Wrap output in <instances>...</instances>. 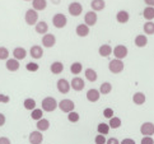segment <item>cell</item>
I'll use <instances>...</instances> for the list:
<instances>
[{
  "mask_svg": "<svg viewBox=\"0 0 154 144\" xmlns=\"http://www.w3.org/2000/svg\"><path fill=\"white\" fill-rule=\"evenodd\" d=\"M120 144H136V143L134 139H131V138H125V139L120 142Z\"/></svg>",
  "mask_w": 154,
  "mask_h": 144,
  "instance_id": "ee69618b",
  "label": "cell"
},
{
  "mask_svg": "<svg viewBox=\"0 0 154 144\" xmlns=\"http://www.w3.org/2000/svg\"><path fill=\"white\" fill-rule=\"evenodd\" d=\"M106 144H120L119 139H116V138H109V139L106 142Z\"/></svg>",
  "mask_w": 154,
  "mask_h": 144,
  "instance_id": "bcb514c9",
  "label": "cell"
},
{
  "mask_svg": "<svg viewBox=\"0 0 154 144\" xmlns=\"http://www.w3.org/2000/svg\"><path fill=\"white\" fill-rule=\"evenodd\" d=\"M108 70L113 74H119L124 70V63L122 60H119V59H112L108 64Z\"/></svg>",
  "mask_w": 154,
  "mask_h": 144,
  "instance_id": "277c9868",
  "label": "cell"
},
{
  "mask_svg": "<svg viewBox=\"0 0 154 144\" xmlns=\"http://www.w3.org/2000/svg\"><path fill=\"white\" fill-rule=\"evenodd\" d=\"M79 119H80V116H79V114H78V112L73 111V112L68 114V120L70 121V123H78Z\"/></svg>",
  "mask_w": 154,
  "mask_h": 144,
  "instance_id": "8d00e7d4",
  "label": "cell"
},
{
  "mask_svg": "<svg viewBox=\"0 0 154 144\" xmlns=\"http://www.w3.org/2000/svg\"><path fill=\"white\" fill-rule=\"evenodd\" d=\"M84 75H85V79H87L88 82H92V83H93V82H96V80H97V78H98L97 71H96L94 69H92V68L85 69Z\"/></svg>",
  "mask_w": 154,
  "mask_h": 144,
  "instance_id": "d4e9b609",
  "label": "cell"
},
{
  "mask_svg": "<svg viewBox=\"0 0 154 144\" xmlns=\"http://www.w3.org/2000/svg\"><path fill=\"white\" fill-rule=\"evenodd\" d=\"M9 101H10L9 96L3 95V93H0V103H8Z\"/></svg>",
  "mask_w": 154,
  "mask_h": 144,
  "instance_id": "7bdbcfd3",
  "label": "cell"
},
{
  "mask_svg": "<svg viewBox=\"0 0 154 144\" xmlns=\"http://www.w3.org/2000/svg\"><path fill=\"white\" fill-rule=\"evenodd\" d=\"M106 142H107V139L104 138V135H96V138H94V143L96 144H106Z\"/></svg>",
  "mask_w": 154,
  "mask_h": 144,
  "instance_id": "60d3db41",
  "label": "cell"
},
{
  "mask_svg": "<svg viewBox=\"0 0 154 144\" xmlns=\"http://www.w3.org/2000/svg\"><path fill=\"white\" fill-rule=\"evenodd\" d=\"M143 17L146 19V22H153L154 19V8L153 7H146L143 10Z\"/></svg>",
  "mask_w": 154,
  "mask_h": 144,
  "instance_id": "f1b7e54d",
  "label": "cell"
},
{
  "mask_svg": "<svg viewBox=\"0 0 154 144\" xmlns=\"http://www.w3.org/2000/svg\"><path fill=\"white\" fill-rule=\"evenodd\" d=\"M23 106L26 110H35L36 108V101L33 98H26L24 99V102H23Z\"/></svg>",
  "mask_w": 154,
  "mask_h": 144,
  "instance_id": "d590c367",
  "label": "cell"
},
{
  "mask_svg": "<svg viewBox=\"0 0 154 144\" xmlns=\"http://www.w3.org/2000/svg\"><path fill=\"white\" fill-rule=\"evenodd\" d=\"M69 14L73 15V17H79L82 13H83V5H82L80 3L78 2H73L69 4Z\"/></svg>",
  "mask_w": 154,
  "mask_h": 144,
  "instance_id": "52a82bcc",
  "label": "cell"
},
{
  "mask_svg": "<svg viewBox=\"0 0 154 144\" xmlns=\"http://www.w3.org/2000/svg\"><path fill=\"white\" fill-rule=\"evenodd\" d=\"M56 88H57V91L60 93H63V95H66V93H69L70 88H71L70 87V82H68L66 79H64V78L59 79L57 83H56Z\"/></svg>",
  "mask_w": 154,
  "mask_h": 144,
  "instance_id": "8fae6325",
  "label": "cell"
},
{
  "mask_svg": "<svg viewBox=\"0 0 154 144\" xmlns=\"http://www.w3.org/2000/svg\"><path fill=\"white\" fill-rule=\"evenodd\" d=\"M57 107L61 110L65 114H70V112H73L74 111V108H75V103L71 101V99H68V98H64L61 99L59 103H57Z\"/></svg>",
  "mask_w": 154,
  "mask_h": 144,
  "instance_id": "7a4b0ae2",
  "label": "cell"
},
{
  "mask_svg": "<svg viewBox=\"0 0 154 144\" xmlns=\"http://www.w3.org/2000/svg\"><path fill=\"white\" fill-rule=\"evenodd\" d=\"M31 117L32 120H41L43 117V110L42 108H35V110H32V112H31Z\"/></svg>",
  "mask_w": 154,
  "mask_h": 144,
  "instance_id": "836d02e7",
  "label": "cell"
},
{
  "mask_svg": "<svg viewBox=\"0 0 154 144\" xmlns=\"http://www.w3.org/2000/svg\"><path fill=\"white\" fill-rule=\"evenodd\" d=\"M134 43L136 47H145L148 43V37L146 35H137L134 40Z\"/></svg>",
  "mask_w": 154,
  "mask_h": 144,
  "instance_id": "484cf974",
  "label": "cell"
},
{
  "mask_svg": "<svg viewBox=\"0 0 154 144\" xmlns=\"http://www.w3.org/2000/svg\"><path fill=\"white\" fill-rule=\"evenodd\" d=\"M50 70L52 74H61L64 70V64L61 61H54L50 66Z\"/></svg>",
  "mask_w": 154,
  "mask_h": 144,
  "instance_id": "4316f807",
  "label": "cell"
},
{
  "mask_svg": "<svg viewBox=\"0 0 154 144\" xmlns=\"http://www.w3.org/2000/svg\"><path fill=\"white\" fill-rule=\"evenodd\" d=\"M48 128H50V121H48L47 119H41V120H38L37 121V130L38 131H46L48 130Z\"/></svg>",
  "mask_w": 154,
  "mask_h": 144,
  "instance_id": "83f0119b",
  "label": "cell"
},
{
  "mask_svg": "<svg viewBox=\"0 0 154 144\" xmlns=\"http://www.w3.org/2000/svg\"><path fill=\"white\" fill-rule=\"evenodd\" d=\"M9 58V50L4 46H0V60H8Z\"/></svg>",
  "mask_w": 154,
  "mask_h": 144,
  "instance_id": "74e56055",
  "label": "cell"
},
{
  "mask_svg": "<svg viewBox=\"0 0 154 144\" xmlns=\"http://www.w3.org/2000/svg\"><path fill=\"white\" fill-rule=\"evenodd\" d=\"M24 2H32V0H24Z\"/></svg>",
  "mask_w": 154,
  "mask_h": 144,
  "instance_id": "f907efd6",
  "label": "cell"
},
{
  "mask_svg": "<svg viewBox=\"0 0 154 144\" xmlns=\"http://www.w3.org/2000/svg\"><path fill=\"white\" fill-rule=\"evenodd\" d=\"M140 144H154V139H153L152 136H144L141 139Z\"/></svg>",
  "mask_w": 154,
  "mask_h": 144,
  "instance_id": "b9f144b4",
  "label": "cell"
},
{
  "mask_svg": "<svg viewBox=\"0 0 154 144\" xmlns=\"http://www.w3.org/2000/svg\"><path fill=\"white\" fill-rule=\"evenodd\" d=\"M52 23H54V27L56 28H64L65 26L68 23V19H66V15L63 14V13H57L52 17Z\"/></svg>",
  "mask_w": 154,
  "mask_h": 144,
  "instance_id": "8992f818",
  "label": "cell"
},
{
  "mask_svg": "<svg viewBox=\"0 0 154 144\" xmlns=\"http://www.w3.org/2000/svg\"><path fill=\"white\" fill-rule=\"evenodd\" d=\"M26 69L28 70V71H37L38 69H40V65L33 63V61H31L28 64H26Z\"/></svg>",
  "mask_w": 154,
  "mask_h": 144,
  "instance_id": "f35d334b",
  "label": "cell"
},
{
  "mask_svg": "<svg viewBox=\"0 0 154 144\" xmlns=\"http://www.w3.org/2000/svg\"><path fill=\"white\" fill-rule=\"evenodd\" d=\"M0 144H12L10 143V139L7 136H2L0 138Z\"/></svg>",
  "mask_w": 154,
  "mask_h": 144,
  "instance_id": "f6af8a7d",
  "label": "cell"
},
{
  "mask_svg": "<svg viewBox=\"0 0 154 144\" xmlns=\"http://www.w3.org/2000/svg\"><path fill=\"white\" fill-rule=\"evenodd\" d=\"M42 46L43 47H47V49H51L55 46V43H56V37L52 33H46V35L42 36Z\"/></svg>",
  "mask_w": 154,
  "mask_h": 144,
  "instance_id": "ba28073f",
  "label": "cell"
},
{
  "mask_svg": "<svg viewBox=\"0 0 154 144\" xmlns=\"http://www.w3.org/2000/svg\"><path fill=\"white\" fill-rule=\"evenodd\" d=\"M146 101V97L143 92H136L135 95L133 96V102L135 105H137V106H141V105H144Z\"/></svg>",
  "mask_w": 154,
  "mask_h": 144,
  "instance_id": "cb8c5ba5",
  "label": "cell"
},
{
  "mask_svg": "<svg viewBox=\"0 0 154 144\" xmlns=\"http://www.w3.org/2000/svg\"><path fill=\"white\" fill-rule=\"evenodd\" d=\"M24 20L28 26H36L38 20V13L35 9H27V12L24 14Z\"/></svg>",
  "mask_w": 154,
  "mask_h": 144,
  "instance_id": "3957f363",
  "label": "cell"
},
{
  "mask_svg": "<svg viewBox=\"0 0 154 144\" xmlns=\"http://www.w3.org/2000/svg\"><path fill=\"white\" fill-rule=\"evenodd\" d=\"M108 126H109V129H119L121 126V119L117 117V116H113V117L109 119Z\"/></svg>",
  "mask_w": 154,
  "mask_h": 144,
  "instance_id": "d6a6232c",
  "label": "cell"
},
{
  "mask_svg": "<svg viewBox=\"0 0 154 144\" xmlns=\"http://www.w3.org/2000/svg\"><path fill=\"white\" fill-rule=\"evenodd\" d=\"M46 7H47V0H32V9H35L36 12L45 10Z\"/></svg>",
  "mask_w": 154,
  "mask_h": 144,
  "instance_id": "d6986e66",
  "label": "cell"
},
{
  "mask_svg": "<svg viewBox=\"0 0 154 144\" xmlns=\"http://www.w3.org/2000/svg\"><path fill=\"white\" fill-rule=\"evenodd\" d=\"M113 115H115V112H113V110H112V108L107 107V108H104V110H103V116H104L106 119H111V117H113Z\"/></svg>",
  "mask_w": 154,
  "mask_h": 144,
  "instance_id": "ab89813d",
  "label": "cell"
},
{
  "mask_svg": "<svg viewBox=\"0 0 154 144\" xmlns=\"http://www.w3.org/2000/svg\"><path fill=\"white\" fill-rule=\"evenodd\" d=\"M130 19V14L129 12H126V10H119L117 14H116V20L121 24H125L128 23Z\"/></svg>",
  "mask_w": 154,
  "mask_h": 144,
  "instance_id": "9a60e30c",
  "label": "cell"
},
{
  "mask_svg": "<svg viewBox=\"0 0 154 144\" xmlns=\"http://www.w3.org/2000/svg\"><path fill=\"white\" fill-rule=\"evenodd\" d=\"M13 56H14V59H17L18 61H19V60L26 59V56H27L26 49L24 47H15L13 50Z\"/></svg>",
  "mask_w": 154,
  "mask_h": 144,
  "instance_id": "603a6c76",
  "label": "cell"
},
{
  "mask_svg": "<svg viewBox=\"0 0 154 144\" xmlns=\"http://www.w3.org/2000/svg\"><path fill=\"white\" fill-rule=\"evenodd\" d=\"M70 87L73 88L74 91L76 92H80V91H83L84 89V87H85V83H84V79L83 78H80V77H74L73 79H71L70 82Z\"/></svg>",
  "mask_w": 154,
  "mask_h": 144,
  "instance_id": "9c48e42d",
  "label": "cell"
},
{
  "mask_svg": "<svg viewBox=\"0 0 154 144\" xmlns=\"http://www.w3.org/2000/svg\"><path fill=\"white\" fill-rule=\"evenodd\" d=\"M91 7H92V10L93 12H101L106 8V2L104 0H92L91 2Z\"/></svg>",
  "mask_w": 154,
  "mask_h": 144,
  "instance_id": "e0dca14e",
  "label": "cell"
},
{
  "mask_svg": "<svg viewBox=\"0 0 154 144\" xmlns=\"http://www.w3.org/2000/svg\"><path fill=\"white\" fill-rule=\"evenodd\" d=\"M97 20H98V15H97L96 12L91 10V12L85 13V15H84V23H85L88 27L94 26V24L97 23Z\"/></svg>",
  "mask_w": 154,
  "mask_h": 144,
  "instance_id": "7c38bea8",
  "label": "cell"
},
{
  "mask_svg": "<svg viewBox=\"0 0 154 144\" xmlns=\"http://www.w3.org/2000/svg\"><path fill=\"white\" fill-rule=\"evenodd\" d=\"M82 70H83V64L79 63V61L73 63V64H71V66H70V71H71V74H74V75L80 74Z\"/></svg>",
  "mask_w": 154,
  "mask_h": 144,
  "instance_id": "f546056e",
  "label": "cell"
},
{
  "mask_svg": "<svg viewBox=\"0 0 154 144\" xmlns=\"http://www.w3.org/2000/svg\"><path fill=\"white\" fill-rule=\"evenodd\" d=\"M42 110L46 112H52L57 108V101L54 97H45L41 102Z\"/></svg>",
  "mask_w": 154,
  "mask_h": 144,
  "instance_id": "6da1fadb",
  "label": "cell"
},
{
  "mask_svg": "<svg viewBox=\"0 0 154 144\" xmlns=\"http://www.w3.org/2000/svg\"><path fill=\"white\" fill-rule=\"evenodd\" d=\"M112 91V84L109 82H104L101 84L100 87V93L101 95H108V93H111Z\"/></svg>",
  "mask_w": 154,
  "mask_h": 144,
  "instance_id": "4dcf8cb0",
  "label": "cell"
},
{
  "mask_svg": "<svg viewBox=\"0 0 154 144\" xmlns=\"http://www.w3.org/2000/svg\"><path fill=\"white\" fill-rule=\"evenodd\" d=\"M75 32L76 35H78L79 37H87L88 35H89V27H88L85 23H82V24H78L75 28Z\"/></svg>",
  "mask_w": 154,
  "mask_h": 144,
  "instance_id": "ffe728a7",
  "label": "cell"
},
{
  "mask_svg": "<svg viewBox=\"0 0 154 144\" xmlns=\"http://www.w3.org/2000/svg\"><path fill=\"white\" fill-rule=\"evenodd\" d=\"M140 133L144 136H152L154 135V124L150 121H145L140 126Z\"/></svg>",
  "mask_w": 154,
  "mask_h": 144,
  "instance_id": "30bf717a",
  "label": "cell"
},
{
  "mask_svg": "<svg viewBox=\"0 0 154 144\" xmlns=\"http://www.w3.org/2000/svg\"><path fill=\"white\" fill-rule=\"evenodd\" d=\"M5 121H7V117H5V115L0 114V126H3L5 124Z\"/></svg>",
  "mask_w": 154,
  "mask_h": 144,
  "instance_id": "7dc6e473",
  "label": "cell"
},
{
  "mask_svg": "<svg viewBox=\"0 0 154 144\" xmlns=\"http://www.w3.org/2000/svg\"><path fill=\"white\" fill-rule=\"evenodd\" d=\"M36 32L38 33V35H46V33L48 32V24L46 23L45 20H41V22H37V24H36Z\"/></svg>",
  "mask_w": 154,
  "mask_h": 144,
  "instance_id": "7402d4cb",
  "label": "cell"
},
{
  "mask_svg": "<svg viewBox=\"0 0 154 144\" xmlns=\"http://www.w3.org/2000/svg\"><path fill=\"white\" fill-rule=\"evenodd\" d=\"M144 3L146 4V7H153L154 8V0H144Z\"/></svg>",
  "mask_w": 154,
  "mask_h": 144,
  "instance_id": "c3c4849f",
  "label": "cell"
},
{
  "mask_svg": "<svg viewBox=\"0 0 154 144\" xmlns=\"http://www.w3.org/2000/svg\"><path fill=\"white\" fill-rule=\"evenodd\" d=\"M143 31L146 36H150V35H154V22H146L143 26Z\"/></svg>",
  "mask_w": 154,
  "mask_h": 144,
  "instance_id": "1f68e13d",
  "label": "cell"
},
{
  "mask_svg": "<svg viewBox=\"0 0 154 144\" xmlns=\"http://www.w3.org/2000/svg\"><path fill=\"white\" fill-rule=\"evenodd\" d=\"M29 54H31V56L33 59L38 60V59H41L43 56V49L40 45H35V46H32L29 49Z\"/></svg>",
  "mask_w": 154,
  "mask_h": 144,
  "instance_id": "5bb4252c",
  "label": "cell"
},
{
  "mask_svg": "<svg viewBox=\"0 0 154 144\" xmlns=\"http://www.w3.org/2000/svg\"><path fill=\"white\" fill-rule=\"evenodd\" d=\"M112 47L108 45V43H103V45L100 46V49H98V54L101 55L102 58H108L109 55H112Z\"/></svg>",
  "mask_w": 154,
  "mask_h": 144,
  "instance_id": "2e32d148",
  "label": "cell"
},
{
  "mask_svg": "<svg viewBox=\"0 0 154 144\" xmlns=\"http://www.w3.org/2000/svg\"><path fill=\"white\" fill-rule=\"evenodd\" d=\"M50 3H52L54 5H59L60 3H61V0H50Z\"/></svg>",
  "mask_w": 154,
  "mask_h": 144,
  "instance_id": "681fc988",
  "label": "cell"
},
{
  "mask_svg": "<svg viewBox=\"0 0 154 144\" xmlns=\"http://www.w3.org/2000/svg\"><path fill=\"white\" fill-rule=\"evenodd\" d=\"M97 131H98V134H101V135H107L108 133H109V126H108V124L101 123L100 125L97 126Z\"/></svg>",
  "mask_w": 154,
  "mask_h": 144,
  "instance_id": "e575fe53",
  "label": "cell"
},
{
  "mask_svg": "<svg viewBox=\"0 0 154 144\" xmlns=\"http://www.w3.org/2000/svg\"><path fill=\"white\" fill-rule=\"evenodd\" d=\"M5 66H7V69L9 71H17L20 68V64H19V61L17 59L13 58V59H8L7 60V64H5Z\"/></svg>",
  "mask_w": 154,
  "mask_h": 144,
  "instance_id": "ac0fdd59",
  "label": "cell"
},
{
  "mask_svg": "<svg viewBox=\"0 0 154 144\" xmlns=\"http://www.w3.org/2000/svg\"><path fill=\"white\" fill-rule=\"evenodd\" d=\"M28 140L31 144H41L43 142V135H42V133L41 131H38V130H35V131H32L29 136H28Z\"/></svg>",
  "mask_w": 154,
  "mask_h": 144,
  "instance_id": "4fadbf2b",
  "label": "cell"
},
{
  "mask_svg": "<svg viewBox=\"0 0 154 144\" xmlns=\"http://www.w3.org/2000/svg\"><path fill=\"white\" fill-rule=\"evenodd\" d=\"M101 97V93L98 89H94V88H92V89H89L87 92V99L89 102H97L98 99H100Z\"/></svg>",
  "mask_w": 154,
  "mask_h": 144,
  "instance_id": "44dd1931",
  "label": "cell"
},
{
  "mask_svg": "<svg viewBox=\"0 0 154 144\" xmlns=\"http://www.w3.org/2000/svg\"><path fill=\"white\" fill-rule=\"evenodd\" d=\"M112 54L115 55V59H119V60H122L128 56L129 54V50L125 45H117L115 46L113 50H112Z\"/></svg>",
  "mask_w": 154,
  "mask_h": 144,
  "instance_id": "5b68a950",
  "label": "cell"
}]
</instances>
